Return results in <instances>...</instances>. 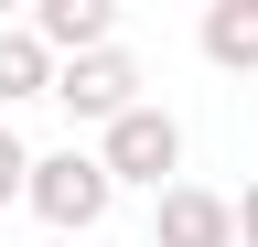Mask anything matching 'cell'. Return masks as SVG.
<instances>
[{
    "label": "cell",
    "mask_w": 258,
    "mask_h": 247,
    "mask_svg": "<svg viewBox=\"0 0 258 247\" xmlns=\"http://www.w3.org/2000/svg\"><path fill=\"white\" fill-rule=\"evenodd\" d=\"M226 236H237V247H258V183H247L237 204H226Z\"/></svg>",
    "instance_id": "9c48e42d"
},
{
    "label": "cell",
    "mask_w": 258,
    "mask_h": 247,
    "mask_svg": "<svg viewBox=\"0 0 258 247\" xmlns=\"http://www.w3.org/2000/svg\"><path fill=\"white\" fill-rule=\"evenodd\" d=\"M22 33L43 43L54 65H76V54H108V43H118V11H108V0H43Z\"/></svg>",
    "instance_id": "277c9868"
},
{
    "label": "cell",
    "mask_w": 258,
    "mask_h": 247,
    "mask_svg": "<svg viewBox=\"0 0 258 247\" xmlns=\"http://www.w3.org/2000/svg\"><path fill=\"white\" fill-rule=\"evenodd\" d=\"M54 97L76 108V118H97V129H108L118 108H140V65H129L118 43H108V54H76V65H54Z\"/></svg>",
    "instance_id": "3957f363"
},
{
    "label": "cell",
    "mask_w": 258,
    "mask_h": 247,
    "mask_svg": "<svg viewBox=\"0 0 258 247\" xmlns=\"http://www.w3.org/2000/svg\"><path fill=\"white\" fill-rule=\"evenodd\" d=\"M11 97H54V54L22 33V22H0V108Z\"/></svg>",
    "instance_id": "52a82bcc"
},
{
    "label": "cell",
    "mask_w": 258,
    "mask_h": 247,
    "mask_svg": "<svg viewBox=\"0 0 258 247\" xmlns=\"http://www.w3.org/2000/svg\"><path fill=\"white\" fill-rule=\"evenodd\" d=\"M22 204L43 215L64 247H76L86 226H108V204H118V194H108V172H97V150H43V161L22 172Z\"/></svg>",
    "instance_id": "7a4b0ae2"
},
{
    "label": "cell",
    "mask_w": 258,
    "mask_h": 247,
    "mask_svg": "<svg viewBox=\"0 0 258 247\" xmlns=\"http://www.w3.org/2000/svg\"><path fill=\"white\" fill-rule=\"evenodd\" d=\"M97 172H108V194H118V183H151V194H172V183H183V118L172 108H118L108 118V140H97Z\"/></svg>",
    "instance_id": "6da1fadb"
},
{
    "label": "cell",
    "mask_w": 258,
    "mask_h": 247,
    "mask_svg": "<svg viewBox=\"0 0 258 247\" xmlns=\"http://www.w3.org/2000/svg\"><path fill=\"white\" fill-rule=\"evenodd\" d=\"M43 247H64V236H43Z\"/></svg>",
    "instance_id": "30bf717a"
},
{
    "label": "cell",
    "mask_w": 258,
    "mask_h": 247,
    "mask_svg": "<svg viewBox=\"0 0 258 247\" xmlns=\"http://www.w3.org/2000/svg\"><path fill=\"white\" fill-rule=\"evenodd\" d=\"M205 65L258 75V0H215V11H205Z\"/></svg>",
    "instance_id": "8992f818"
},
{
    "label": "cell",
    "mask_w": 258,
    "mask_h": 247,
    "mask_svg": "<svg viewBox=\"0 0 258 247\" xmlns=\"http://www.w3.org/2000/svg\"><path fill=\"white\" fill-rule=\"evenodd\" d=\"M22 172H32V150H22L11 129H0V204H22Z\"/></svg>",
    "instance_id": "ba28073f"
},
{
    "label": "cell",
    "mask_w": 258,
    "mask_h": 247,
    "mask_svg": "<svg viewBox=\"0 0 258 247\" xmlns=\"http://www.w3.org/2000/svg\"><path fill=\"white\" fill-rule=\"evenodd\" d=\"M151 247H237V236H226V194L172 183V194L151 204Z\"/></svg>",
    "instance_id": "5b68a950"
}]
</instances>
